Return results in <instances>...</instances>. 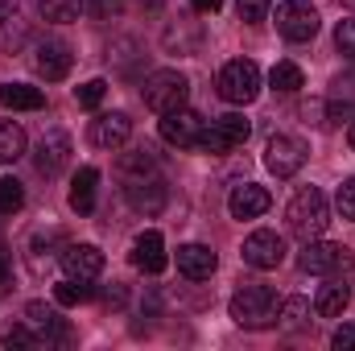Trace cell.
I'll return each instance as SVG.
<instances>
[{
    "instance_id": "6da1fadb",
    "label": "cell",
    "mask_w": 355,
    "mask_h": 351,
    "mask_svg": "<svg viewBox=\"0 0 355 351\" xmlns=\"http://www.w3.org/2000/svg\"><path fill=\"white\" fill-rule=\"evenodd\" d=\"M285 219H289V232L297 240H318L331 223V207H327V194L318 186H302L289 207H285Z\"/></svg>"
},
{
    "instance_id": "7a4b0ae2",
    "label": "cell",
    "mask_w": 355,
    "mask_h": 351,
    "mask_svg": "<svg viewBox=\"0 0 355 351\" xmlns=\"http://www.w3.org/2000/svg\"><path fill=\"white\" fill-rule=\"evenodd\" d=\"M277 310H281V302H277V293L268 285H244L232 298V318L244 331H268V327H277Z\"/></svg>"
},
{
    "instance_id": "3957f363",
    "label": "cell",
    "mask_w": 355,
    "mask_h": 351,
    "mask_svg": "<svg viewBox=\"0 0 355 351\" xmlns=\"http://www.w3.org/2000/svg\"><path fill=\"white\" fill-rule=\"evenodd\" d=\"M186 95H190V83H186V75H178V71H153V75L145 79V87H141L145 108H153L157 116H166V112H174V108H186Z\"/></svg>"
},
{
    "instance_id": "277c9868",
    "label": "cell",
    "mask_w": 355,
    "mask_h": 351,
    "mask_svg": "<svg viewBox=\"0 0 355 351\" xmlns=\"http://www.w3.org/2000/svg\"><path fill=\"white\" fill-rule=\"evenodd\" d=\"M219 95L227 103H252L261 95V67L252 58H232L223 71H219Z\"/></svg>"
},
{
    "instance_id": "5b68a950",
    "label": "cell",
    "mask_w": 355,
    "mask_h": 351,
    "mask_svg": "<svg viewBox=\"0 0 355 351\" xmlns=\"http://www.w3.org/2000/svg\"><path fill=\"white\" fill-rule=\"evenodd\" d=\"M248 132H252V124H248L244 116L227 112V116H219V120H211V124L202 128L198 149H202V153H211V157H223V153L240 149V145L248 141Z\"/></svg>"
},
{
    "instance_id": "8992f818",
    "label": "cell",
    "mask_w": 355,
    "mask_h": 351,
    "mask_svg": "<svg viewBox=\"0 0 355 351\" xmlns=\"http://www.w3.org/2000/svg\"><path fill=\"white\" fill-rule=\"evenodd\" d=\"M322 29V17L310 0H281L277 4V33L285 42H310Z\"/></svg>"
},
{
    "instance_id": "52a82bcc",
    "label": "cell",
    "mask_w": 355,
    "mask_h": 351,
    "mask_svg": "<svg viewBox=\"0 0 355 351\" xmlns=\"http://www.w3.org/2000/svg\"><path fill=\"white\" fill-rule=\"evenodd\" d=\"M297 264H302V273L343 277V273L352 268V248H347V244H331V240H306Z\"/></svg>"
},
{
    "instance_id": "ba28073f",
    "label": "cell",
    "mask_w": 355,
    "mask_h": 351,
    "mask_svg": "<svg viewBox=\"0 0 355 351\" xmlns=\"http://www.w3.org/2000/svg\"><path fill=\"white\" fill-rule=\"evenodd\" d=\"M33 33V12L25 0H0V50L21 54Z\"/></svg>"
},
{
    "instance_id": "9c48e42d",
    "label": "cell",
    "mask_w": 355,
    "mask_h": 351,
    "mask_svg": "<svg viewBox=\"0 0 355 351\" xmlns=\"http://www.w3.org/2000/svg\"><path fill=\"white\" fill-rule=\"evenodd\" d=\"M306 157H310L306 141H297V137H285V132L268 137V145H265V166H268V174L293 178L302 166H306Z\"/></svg>"
},
{
    "instance_id": "30bf717a",
    "label": "cell",
    "mask_w": 355,
    "mask_h": 351,
    "mask_svg": "<svg viewBox=\"0 0 355 351\" xmlns=\"http://www.w3.org/2000/svg\"><path fill=\"white\" fill-rule=\"evenodd\" d=\"M124 198H128V207L141 211V215H162L166 203H170V186H166L162 174L132 178V182H124Z\"/></svg>"
},
{
    "instance_id": "8fae6325",
    "label": "cell",
    "mask_w": 355,
    "mask_h": 351,
    "mask_svg": "<svg viewBox=\"0 0 355 351\" xmlns=\"http://www.w3.org/2000/svg\"><path fill=\"white\" fill-rule=\"evenodd\" d=\"M33 166L42 178H58L67 166H71V137L62 128H46L37 149H33Z\"/></svg>"
},
{
    "instance_id": "7c38bea8",
    "label": "cell",
    "mask_w": 355,
    "mask_h": 351,
    "mask_svg": "<svg viewBox=\"0 0 355 351\" xmlns=\"http://www.w3.org/2000/svg\"><path fill=\"white\" fill-rule=\"evenodd\" d=\"M207 120L190 108H174L162 116V141L166 145H178V149H198V137H202Z\"/></svg>"
},
{
    "instance_id": "4fadbf2b",
    "label": "cell",
    "mask_w": 355,
    "mask_h": 351,
    "mask_svg": "<svg viewBox=\"0 0 355 351\" xmlns=\"http://www.w3.org/2000/svg\"><path fill=\"white\" fill-rule=\"evenodd\" d=\"M71 62H75V54H71V46H67L62 37H42L37 50H33V71H37L46 83L67 79V75H71Z\"/></svg>"
},
{
    "instance_id": "5bb4252c",
    "label": "cell",
    "mask_w": 355,
    "mask_h": 351,
    "mask_svg": "<svg viewBox=\"0 0 355 351\" xmlns=\"http://www.w3.org/2000/svg\"><path fill=\"white\" fill-rule=\"evenodd\" d=\"M25 323H29L33 335L46 339V343H71V339H75L71 327H67V318H62L54 306H46V302H29V306H25Z\"/></svg>"
},
{
    "instance_id": "9a60e30c",
    "label": "cell",
    "mask_w": 355,
    "mask_h": 351,
    "mask_svg": "<svg viewBox=\"0 0 355 351\" xmlns=\"http://www.w3.org/2000/svg\"><path fill=\"white\" fill-rule=\"evenodd\" d=\"M240 257H244V264H252V268H277V264L285 261V240H281L277 232L261 228V232H252V236L244 240Z\"/></svg>"
},
{
    "instance_id": "2e32d148",
    "label": "cell",
    "mask_w": 355,
    "mask_h": 351,
    "mask_svg": "<svg viewBox=\"0 0 355 351\" xmlns=\"http://www.w3.org/2000/svg\"><path fill=\"white\" fill-rule=\"evenodd\" d=\"M128 137H132V120L124 116V112H103V116H95L91 120V145L95 149H120V145H128Z\"/></svg>"
},
{
    "instance_id": "e0dca14e",
    "label": "cell",
    "mask_w": 355,
    "mask_h": 351,
    "mask_svg": "<svg viewBox=\"0 0 355 351\" xmlns=\"http://www.w3.org/2000/svg\"><path fill=\"white\" fill-rule=\"evenodd\" d=\"M268 207H272V198H268L265 186H257V182H240V186H232V194H227L232 219H261Z\"/></svg>"
},
{
    "instance_id": "ac0fdd59",
    "label": "cell",
    "mask_w": 355,
    "mask_h": 351,
    "mask_svg": "<svg viewBox=\"0 0 355 351\" xmlns=\"http://www.w3.org/2000/svg\"><path fill=\"white\" fill-rule=\"evenodd\" d=\"M58 261L67 268V277H79V281H95L103 273V252L95 244H62Z\"/></svg>"
},
{
    "instance_id": "d6986e66",
    "label": "cell",
    "mask_w": 355,
    "mask_h": 351,
    "mask_svg": "<svg viewBox=\"0 0 355 351\" xmlns=\"http://www.w3.org/2000/svg\"><path fill=\"white\" fill-rule=\"evenodd\" d=\"M132 264L141 268V273H162L170 257H166V240H162V232H141L137 240H132Z\"/></svg>"
},
{
    "instance_id": "ffe728a7",
    "label": "cell",
    "mask_w": 355,
    "mask_h": 351,
    "mask_svg": "<svg viewBox=\"0 0 355 351\" xmlns=\"http://www.w3.org/2000/svg\"><path fill=\"white\" fill-rule=\"evenodd\" d=\"M215 264H219V257H215L207 244H182V248H178V273H182L186 281H207V277L215 273Z\"/></svg>"
},
{
    "instance_id": "44dd1931",
    "label": "cell",
    "mask_w": 355,
    "mask_h": 351,
    "mask_svg": "<svg viewBox=\"0 0 355 351\" xmlns=\"http://www.w3.org/2000/svg\"><path fill=\"white\" fill-rule=\"evenodd\" d=\"M0 108H12V112H42V108H46V91L29 87V83H0Z\"/></svg>"
},
{
    "instance_id": "7402d4cb",
    "label": "cell",
    "mask_w": 355,
    "mask_h": 351,
    "mask_svg": "<svg viewBox=\"0 0 355 351\" xmlns=\"http://www.w3.org/2000/svg\"><path fill=\"white\" fill-rule=\"evenodd\" d=\"M116 174H120V182L157 174V157H153V149H149V145H137V149L120 153V157H116Z\"/></svg>"
},
{
    "instance_id": "603a6c76",
    "label": "cell",
    "mask_w": 355,
    "mask_h": 351,
    "mask_svg": "<svg viewBox=\"0 0 355 351\" xmlns=\"http://www.w3.org/2000/svg\"><path fill=\"white\" fill-rule=\"evenodd\" d=\"M198 46H202V25H198V21L178 17L174 25L166 29V50H170V54H194Z\"/></svg>"
},
{
    "instance_id": "cb8c5ba5",
    "label": "cell",
    "mask_w": 355,
    "mask_h": 351,
    "mask_svg": "<svg viewBox=\"0 0 355 351\" xmlns=\"http://www.w3.org/2000/svg\"><path fill=\"white\" fill-rule=\"evenodd\" d=\"M347 302H352V289H347V281L331 277V281L318 289V298H314V310H318L322 318H339V314L347 310Z\"/></svg>"
},
{
    "instance_id": "d4e9b609",
    "label": "cell",
    "mask_w": 355,
    "mask_h": 351,
    "mask_svg": "<svg viewBox=\"0 0 355 351\" xmlns=\"http://www.w3.org/2000/svg\"><path fill=\"white\" fill-rule=\"evenodd\" d=\"M95 186H99V170L95 166H83L75 174V182H71V207L79 215H91L95 211Z\"/></svg>"
},
{
    "instance_id": "484cf974",
    "label": "cell",
    "mask_w": 355,
    "mask_h": 351,
    "mask_svg": "<svg viewBox=\"0 0 355 351\" xmlns=\"http://www.w3.org/2000/svg\"><path fill=\"white\" fill-rule=\"evenodd\" d=\"M17 157H25V128L12 120H0V166H12Z\"/></svg>"
},
{
    "instance_id": "4316f807",
    "label": "cell",
    "mask_w": 355,
    "mask_h": 351,
    "mask_svg": "<svg viewBox=\"0 0 355 351\" xmlns=\"http://www.w3.org/2000/svg\"><path fill=\"white\" fill-rule=\"evenodd\" d=\"M268 87L277 91V95H297V91L306 87L302 67H297V62H277V67L268 71Z\"/></svg>"
},
{
    "instance_id": "83f0119b",
    "label": "cell",
    "mask_w": 355,
    "mask_h": 351,
    "mask_svg": "<svg viewBox=\"0 0 355 351\" xmlns=\"http://www.w3.org/2000/svg\"><path fill=\"white\" fill-rule=\"evenodd\" d=\"M306 323H310V302H306V298H285L281 310H277V327L293 335V331H302Z\"/></svg>"
},
{
    "instance_id": "f1b7e54d",
    "label": "cell",
    "mask_w": 355,
    "mask_h": 351,
    "mask_svg": "<svg viewBox=\"0 0 355 351\" xmlns=\"http://www.w3.org/2000/svg\"><path fill=\"white\" fill-rule=\"evenodd\" d=\"M37 8H42V17H46V21L71 25V21H79V12H83V0H42Z\"/></svg>"
},
{
    "instance_id": "f546056e",
    "label": "cell",
    "mask_w": 355,
    "mask_h": 351,
    "mask_svg": "<svg viewBox=\"0 0 355 351\" xmlns=\"http://www.w3.org/2000/svg\"><path fill=\"white\" fill-rule=\"evenodd\" d=\"M91 293H95V289H91L87 281H79V277H67V281L54 285V302H58V306H79V302H87Z\"/></svg>"
},
{
    "instance_id": "4dcf8cb0",
    "label": "cell",
    "mask_w": 355,
    "mask_h": 351,
    "mask_svg": "<svg viewBox=\"0 0 355 351\" xmlns=\"http://www.w3.org/2000/svg\"><path fill=\"white\" fill-rule=\"evenodd\" d=\"M25 207V186L17 178H0V215H17Z\"/></svg>"
},
{
    "instance_id": "1f68e13d",
    "label": "cell",
    "mask_w": 355,
    "mask_h": 351,
    "mask_svg": "<svg viewBox=\"0 0 355 351\" xmlns=\"http://www.w3.org/2000/svg\"><path fill=\"white\" fill-rule=\"evenodd\" d=\"M103 95H107V83H103V79H91V83H83V87H75L79 108H99V103H103Z\"/></svg>"
},
{
    "instance_id": "d6a6232c",
    "label": "cell",
    "mask_w": 355,
    "mask_h": 351,
    "mask_svg": "<svg viewBox=\"0 0 355 351\" xmlns=\"http://www.w3.org/2000/svg\"><path fill=\"white\" fill-rule=\"evenodd\" d=\"M236 8H240V21L261 25V21L268 17V8H272V0H236Z\"/></svg>"
},
{
    "instance_id": "836d02e7",
    "label": "cell",
    "mask_w": 355,
    "mask_h": 351,
    "mask_svg": "<svg viewBox=\"0 0 355 351\" xmlns=\"http://www.w3.org/2000/svg\"><path fill=\"white\" fill-rule=\"evenodd\" d=\"M120 8H124V0H83V12H91L95 21H112V17H120Z\"/></svg>"
},
{
    "instance_id": "e575fe53",
    "label": "cell",
    "mask_w": 355,
    "mask_h": 351,
    "mask_svg": "<svg viewBox=\"0 0 355 351\" xmlns=\"http://www.w3.org/2000/svg\"><path fill=\"white\" fill-rule=\"evenodd\" d=\"M335 42H339V50H343V54L355 62V17L339 21V29H335Z\"/></svg>"
},
{
    "instance_id": "d590c367",
    "label": "cell",
    "mask_w": 355,
    "mask_h": 351,
    "mask_svg": "<svg viewBox=\"0 0 355 351\" xmlns=\"http://www.w3.org/2000/svg\"><path fill=\"white\" fill-rule=\"evenodd\" d=\"M37 343V335H33V327L25 323V327H8L4 331V348H33Z\"/></svg>"
},
{
    "instance_id": "8d00e7d4",
    "label": "cell",
    "mask_w": 355,
    "mask_h": 351,
    "mask_svg": "<svg viewBox=\"0 0 355 351\" xmlns=\"http://www.w3.org/2000/svg\"><path fill=\"white\" fill-rule=\"evenodd\" d=\"M335 203H339V211H343V219H352V223H355V178H347V182L339 186V194H335Z\"/></svg>"
},
{
    "instance_id": "74e56055",
    "label": "cell",
    "mask_w": 355,
    "mask_h": 351,
    "mask_svg": "<svg viewBox=\"0 0 355 351\" xmlns=\"http://www.w3.org/2000/svg\"><path fill=\"white\" fill-rule=\"evenodd\" d=\"M54 244H67V236L58 232V228H50V232H33V240H29V248L42 257L46 248H54Z\"/></svg>"
},
{
    "instance_id": "f35d334b",
    "label": "cell",
    "mask_w": 355,
    "mask_h": 351,
    "mask_svg": "<svg viewBox=\"0 0 355 351\" xmlns=\"http://www.w3.org/2000/svg\"><path fill=\"white\" fill-rule=\"evenodd\" d=\"M331 348L335 351H355V323H343V327L331 335Z\"/></svg>"
},
{
    "instance_id": "ab89813d",
    "label": "cell",
    "mask_w": 355,
    "mask_h": 351,
    "mask_svg": "<svg viewBox=\"0 0 355 351\" xmlns=\"http://www.w3.org/2000/svg\"><path fill=\"white\" fill-rule=\"evenodd\" d=\"M124 298H128V293H124V285H120V281H112V285L103 289V306H107V310H120V306H124Z\"/></svg>"
},
{
    "instance_id": "60d3db41",
    "label": "cell",
    "mask_w": 355,
    "mask_h": 351,
    "mask_svg": "<svg viewBox=\"0 0 355 351\" xmlns=\"http://www.w3.org/2000/svg\"><path fill=\"white\" fill-rule=\"evenodd\" d=\"M190 4H194L198 12H219V8H223V0H190Z\"/></svg>"
},
{
    "instance_id": "b9f144b4",
    "label": "cell",
    "mask_w": 355,
    "mask_h": 351,
    "mask_svg": "<svg viewBox=\"0 0 355 351\" xmlns=\"http://www.w3.org/2000/svg\"><path fill=\"white\" fill-rule=\"evenodd\" d=\"M8 281V252H4V244H0V285Z\"/></svg>"
},
{
    "instance_id": "7bdbcfd3",
    "label": "cell",
    "mask_w": 355,
    "mask_h": 351,
    "mask_svg": "<svg viewBox=\"0 0 355 351\" xmlns=\"http://www.w3.org/2000/svg\"><path fill=\"white\" fill-rule=\"evenodd\" d=\"M347 145L355 149V120H352V128H347Z\"/></svg>"
},
{
    "instance_id": "ee69618b",
    "label": "cell",
    "mask_w": 355,
    "mask_h": 351,
    "mask_svg": "<svg viewBox=\"0 0 355 351\" xmlns=\"http://www.w3.org/2000/svg\"><path fill=\"white\" fill-rule=\"evenodd\" d=\"M141 4H149V8H157V4H162V0H141Z\"/></svg>"
},
{
    "instance_id": "f6af8a7d",
    "label": "cell",
    "mask_w": 355,
    "mask_h": 351,
    "mask_svg": "<svg viewBox=\"0 0 355 351\" xmlns=\"http://www.w3.org/2000/svg\"><path fill=\"white\" fill-rule=\"evenodd\" d=\"M343 4H347V8H355V0H343Z\"/></svg>"
}]
</instances>
